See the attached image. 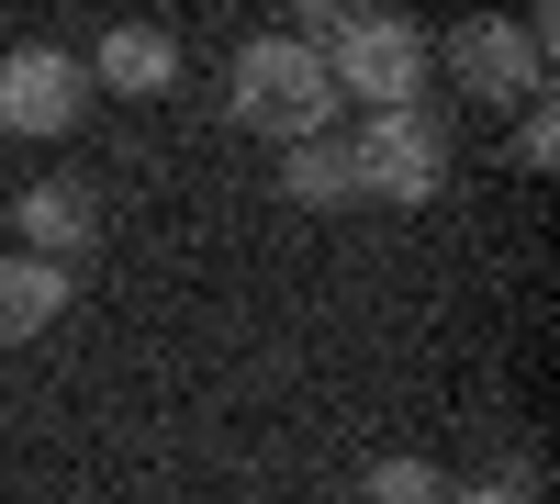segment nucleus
<instances>
[{"instance_id": "nucleus-9", "label": "nucleus", "mask_w": 560, "mask_h": 504, "mask_svg": "<svg viewBox=\"0 0 560 504\" xmlns=\"http://www.w3.org/2000/svg\"><path fill=\"white\" fill-rule=\"evenodd\" d=\"M280 191H292L303 213L359 202V179H348V134H303V146H280Z\"/></svg>"}, {"instance_id": "nucleus-8", "label": "nucleus", "mask_w": 560, "mask_h": 504, "mask_svg": "<svg viewBox=\"0 0 560 504\" xmlns=\"http://www.w3.org/2000/svg\"><path fill=\"white\" fill-rule=\"evenodd\" d=\"M68 292H79V269H45V258H0V348H34L45 326L68 314Z\"/></svg>"}, {"instance_id": "nucleus-12", "label": "nucleus", "mask_w": 560, "mask_h": 504, "mask_svg": "<svg viewBox=\"0 0 560 504\" xmlns=\"http://www.w3.org/2000/svg\"><path fill=\"white\" fill-rule=\"evenodd\" d=\"M438 504H516L504 482H459V493H438Z\"/></svg>"}, {"instance_id": "nucleus-7", "label": "nucleus", "mask_w": 560, "mask_h": 504, "mask_svg": "<svg viewBox=\"0 0 560 504\" xmlns=\"http://www.w3.org/2000/svg\"><path fill=\"white\" fill-rule=\"evenodd\" d=\"M79 68H90V90H135V102H158V90L179 79V34L168 23H113Z\"/></svg>"}, {"instance_id": "nucleus-4", "label": "nucleus", "mask_w": 560, "mask_h": 504, "mask_svg": "<svg viewBox=\"0 0 560 504\" xmlns=\"http://www.w3.org/2000/svg\"><path fill=\"white\" fill-rule=\"evenodd\" d=\"M549 12L538 23H493V12H471V23H448L438 34V57L459 68V90H482V102H538L549 90Z\"/></svg>"}, {"instance_id": "nucleus-1", "label": "nucleus", "mask_w": 560, "mask_h": 504, "mask_svg": "<svg viewBox=\"0 0 560 504\" xmlns=\"http://www.w3.org/2000/svg\"><path fill=\"white\" fill-rule=\"evenodd\" d=\"M224 113L258 124V134H280V146H303V134L337 124V79H325L314 45L258 34V45H236V68H224Z\"/></svg>"}, {"instance_id": "nucleus-5", "label": "nucleus", "mask_w": 560, "mask_h": 504, "mask_svg": "<svg viewBox=\"0 0 560 504\" xmlns=\"http://www.w3.org/2000/svg\"><path fill=\"white\" fill-rule=\"evenodd\" d=\"M90 113V68L68 45H12L0 57V134H68Z\"/></svg>"}, {"instance_id": "nucleus-6", "label": "nucleus", "mask_w": 560, "mask_h": 504, "mask_svg": "<svg viewBox=\"0 0 560 504\" xmlns=\"http://www.w3.org/2000/svg\"><path fill=\"white\" fill-rule=\"evenodd\" d=\"M12 224H23V258H45V269H79L90 247H102V202L68 191V179H34V191L12 202Z\"/></svg>"}, {"instance_id": "nucleus-10", "label": "nucleus", "mask_w": 560, "mask_h": 504, "mask_svg": "<svg viewBox=\"0 0 560 504\" xmlns=\"http://www.w3.org/2000/svg\"><path fill=\"white\" fill-rule=\"evenodd\" d=\"M438 493H448V482H438L427 460H370V471H359V504H438Z\"/></svg>"}, {"instance_id": "nucleus-2", "label": "nucleus", "mask_w": 560, "mask_h": 504, "mask_svg": "<svg viewBox=\"0 0 560 504\" xmlns=\"http://www.w3.org/2000/svg\"><path fill=\"white\" fill-rule=\"evenodd\" d=\"M427 57L438 34L404 23V12H348L337 45H325V79H337V102H370V113H415V90H427Z\"/></svg>"}, {"instance_id": "nucleus-3", "label": "nucleus", "mask_w": 560, "mask_h": 504, "mask_svg": "<svg viewBox=\"0 0 560 504\" xmlns=\"http://www.w3.org/2000/svg\"><path fill=\"white\" fill-rule=\"evenodd\" d=\"M348 179H359V202H438V179H448L438 113H370L348 134Z\"/></svg>"}, {"instance_id": "nucleus-11", "label": "nucleus", "mask_w": 560, "mask_h": 504, "mask_svg": "<svg viewBox=\"0 0 560 504\" xmlns=\"http://www.w3.org/2000/svg\"><path fill=\"white\" fill-rule=\"evenodd\" d=\"M516 157H527V168H549V157H560V124H549V102H527V134H516Z\"/></svg>"}]
</instances>
